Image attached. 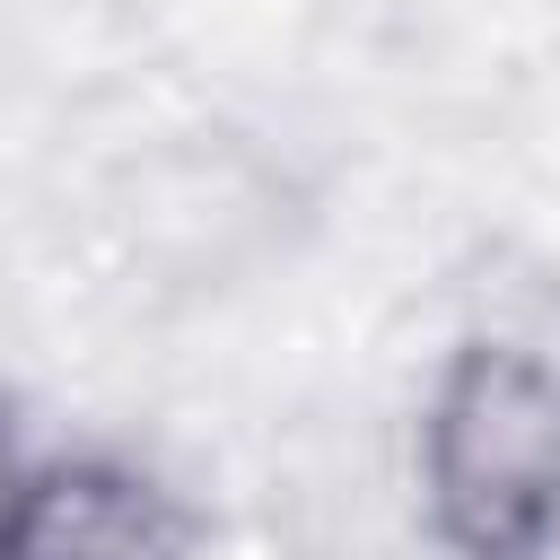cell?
Instances as JSON below:
<instances>
[{
    "instance_id": "6da1fadb",
    "label": "cell",
    "mask_w": 560,
    "mask_h": 560,
    "mask_svg": "<svg viewBox=\"0 0 560 560\" xmlns=\"http://www.w3.org/2000/svg\"><path fill=\"white\" fill-rule=\"evenodd\" d=\"M420 508L455 560L560 551V359L516 332H464L420 402Z\"/></svg>"
},
{
    "instance_id": "7a4b0ae2",
    "label": "cell",
    "mask_w": 560,
    "mask_h": 560,
    "mask_svg": "<svg viewBox=\"0 0 560 560\" xmlns=\"http://www.w3.org/2000/svg\"><path fill=\"white\" fill-rule=\"evenodd\" d=\"M201 516L131 455H35L9 560H184Z\"/></svg>"
},
{
    "instance_id": "3957f363",
    "label": "cell",
    "mask_w": 560,
    "mask_h": 560,
    "mask_svg": "<svg viewBox=\"0 0 560 560\" xmlns=\"http://www.w3.org/2000/svg\"><path fill=\"white\" fill-rule=\"evenodd\" d=\"M26 472H35V455L18 446V420L0 411V560H9V525H18V499H26Z\"/></svg>"
}]
</instances>
